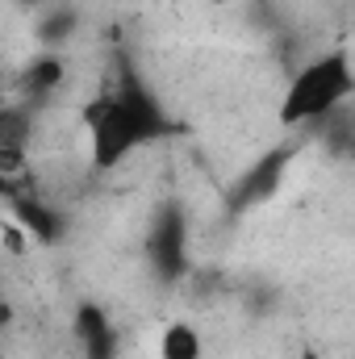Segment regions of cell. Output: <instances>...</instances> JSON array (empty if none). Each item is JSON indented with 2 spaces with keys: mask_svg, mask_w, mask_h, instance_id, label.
<instances>
[{
  "mask_svg": "<svg viewBox=\"0 0 355 359\" xmlns=\"http://www.w3.org/2000/svg\"><path fill=\"white\" fill-rule=\"evenodd\" d=\"M4 243H8V255H21V251H25V234H21V226H17V222H8V226H4Z\"/></svg>",
  "mask_w": 355,
  "mask_h": 359,
  "instance_id": "cell-10",
  "label": "cell"
},
{
  "mask_svg": "<svg viewBox=\"0 0 355 359\" xmlns=\"http://www.w3.org/2000/svg\"><path fill=\"white\" fill-rule=\"evenodd\" d=\"M205 355V343L196 334V326L188 322H168L163 334H159V359H201Z\"/></svg>",
  "mask_w": 355,
  "mask_h": 359,
  "instance_id": "cell-5",
  "label": "cell"
},
{
  "mask_svg": "<svg viewBox=\"0 0 355 359\" xmlns=\"http://www.w3.org/2000/svg\"><path fill=\"white\" fill-rule=\"evenodd\" d=\"M151 255H155L168 271L180 268V255H184V222H180L176 209H168V213L159 217V230H155V238H151Z\"/></svg>",
  "mask_w": 355,
  "mask_h": 359,
  "instance_id": "cell-4",
  "label": "cell"
},
{
  "mask_svg": "<svg viewBox=\"0 0 355 359\" xmlns=\"http://www.w3.org/2000/svg\"><path fill=\"white\" fill-rule=\"evenodd\" d=\"M117 355H121V334L113 326L105 334H96V339L84 343V359H117Z\"/></svg>",
  "mask_w": 355,
  "mask_h": 359,
  "instance_id": "cell-8",
  "label": "cell"
},
{
  "mask_svg": "<svg viewBox=\"0 0 355 359\" xmlns=\"http://www.w3.org/2000/svg\"><path fill=\"white\" fill-rule=\"evenodd\" d=\"M8 209L17 213V226L29 234V243H55L59 238V230H63V222H59V213H51L42 201H34V196H8Z\"/></svg>",
  "mask_w": 355,
  "mask_h": 359,
  "instance_id": "cell-3",
  "label": "cell"
},
{
  "mask_svg": "<svg viewBox=\"0 0 355 359\" xmlns=\"http://www.w3.org/2000/svg\"><path fill=\"white\" fill-rule=\"evenodd\" d=\"M351 159H355V142H351Z\"/></svg>",
  "mask_w": 355,
  "mask_h": 359,
  "instance_id": "cell-12",
  "label": "cell"
},
{
  "mask_svg": "<svg viewBox=\"0 0 355 359\" xmlns=\"http://www.w3.org/2000/svg\"><path fill=\"white\" fill-rule=\"evenodd\" d=\"M84 126H88L92 163L100 172L117 168L130 151H138L151 138L168 134V121H163L159 104L138 84H130L126 92H113V96H96L84 109Z\"/></svg>",
  "mask_w": 355,
  "mask_h": 359,
  "instance_id": "cell-1",
  "label": "cell"
},
{
  "mask_svg": "<svg viewBox=\"0 0 355 359\" xmlns=\"http://www.w3.org/2000/svg\"><path fill=\"white\" fill-rule=\"evenodd\" d=\"M113 322H109V313L96 305V301H80L76 305V318H72V330H76V339L80 343H88V339H96V334H105Z\"/></svg>",
  "mask_w": 355,
  "mask_h": 359,
  "instance_id": "cell-7",
  "label": "cell"
},
{
  "mask_svg": "<svg viewBox=\"0 0 355 359\" xmlns=\"http://www.w3.org/2000/svg\"><path fill=\"white\" fill-rule=\"evenodd\" d=\"M67 80V67H63V59L55 55V50H42L29 67H25V88L34 92V96H46V92H55L59 84Z\"/></svg>",
  "mask_w": 355,
  "mask_h": 359,
  "instance_id": "cell-6",
  "label": "cell"
},
{
  "mask_svg": "<svg viewBox=\"0 0 355 359\" xmlns=\"http://www.w3.org/2000/svg\"><path fill=\"white\" fill-rule=\"evenodd\" d=\"M72 29H76V13H59V17L42 21V42L46 46H59V42H67Z\"/></svg>",
  "mask_w": 355,
  "mask_h": 359,
  "instance_id": "cell-9",
  "label": "cell"
},
{
  "mask_svg": "<svg viewBox=\"0 0 355 359\" xmlns=\"http://www.w3.org/2000/svg\"><path fill=\"white\" fill-rule=\"evenodd\" d=\"M34 4H46V0H34Z\"/></svg>",
  "mask_w": 355,
  "mask_h": 359,
  "instance_id": "cell-13",
  "label": "cell"
},
{
  "mask_svg": "<svg viewBox=\"0 0 355 359\" xmlns=\"http://www.w3.org/2000/svg\"><path fill=\"white\" fill-rule=\"evenodd\" d=\"M355 92V72L347 50H330L314 63H305L280 100V126H309V121H326L335 109H343Z\"/></svg>",
  "mask_w": 355,
  "mask_h": 359,
  "instance_id": "cell-2",
  "label": "cell"
},
{
  "mask_svg": "<svg viewBox=\"0 0 355 359\" xmlns=\"http://www.w3.org/2000/svg\"><path fill=\"white\" fill-rule=\"evenodd\" d=\"M297 359H326V355H322L318 347H305V351H301V355H297Z\"/></svg>",
  "mask_w": 355,
  "mask_h": 359,
  "instance_id": "cell-11",
  "label": "cell"
}]
</instances>
